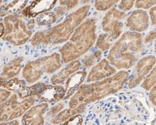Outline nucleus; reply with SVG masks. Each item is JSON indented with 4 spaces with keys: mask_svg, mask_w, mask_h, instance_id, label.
I'll return each instance as SVG.
<instances>
[{
    "mask_svg": "<svg viewBox=\"0 0 156 125\" xmlns=\"http://www.w3.org/2000/svg\"><path fill=\"white\" fill-rule=\"evenodd\" d=\"M128 76V72L123 70L103 81L81 86L70 99L69 108L75 109L80 104L87 105L115 93L122 88Z\"/></svg>",
    "mask_w": 156,
    "mask_h": 125,
    "instance_id": "nucleus-1",
    "label": "nucleus"
},
{
    "mask_svg": "<svg viewBox=\"0 0 156 125\" xmlns=\"http://www.w3.org/2000/svg\"><path fill=\"white\" fill-rule=\"evenodd\" d=\"M143 49L142 35L126 31L115 42L108 54V60L117 69H128L137 61Z\"/></svg>",
    "mask_w": 156,
    "mask_h": 125,
    "instance_id": "nucleus-2",
    "label": "nucleus"
},
{
    "mask_svg": "<svg viewBox=\"0 0 156 125\" xmlns=\"http://www.w3.org/2000/svg\"><path fill=\"white\" fill-rule=\"evenodd\" d=\"M96 20L91 18L80 24L60 49L62 59L66 63L75 61L89 50L96 41Z\"/></svg>",
    "mask_w": 156,
    "mask_h": 125,
    "instance_id": "nucleus-3",
    "label": "nucleus"
},
{
    "mask_svg": "<svg viewBox=\"0 0 156 125\" xmlns=\"http://www.w3.org/2000/svg\"><path fill=\"white\" fill-rule=\"evenodd\" d=\"M90 9V5L80 7L69 14L60 24L47 30H43L44 44L58 45L67 42L87 17Z\"/></svg>",
    "mask_w": 156,
    "mask_h": 125,
    "instance_id": "nucleus-4",
    "label": "nucleus"
},
{
    "mask_svg": "<svg viewBox=\"0 0 156 125\" xmlns=\"http://www.w3.org/2000/svg\"><path fill=\"white\" fill-rule=\"evenodd\" d=\"M126 17L125 12L117 9H111L104 17L102 21L103 31L109 34L99 35L97 46L102 51H105L111 46L112 42L122 33L123 23L121 20Z\"/></svg>",
    "mask_w": 156,
    "mask_h": 125,
    "instance_id": "nucleus-5",
    "label": "nucleus"
},
{
    "mask_svg": "<svg viewBox=\"0 0 156 125\" xmlns=\"http://www.w3.org/2000/svg\"><path fill=\"white\" fill-rule=\"evenodd\" d=\"M61 67V57L58 53L35 60L27 63L23 70L24 78L29 84H33L41 78L42 75L50 74Z\"/></svg>",
    "mask_w": 156,
    "mask_h": 125,
    "instance_id": "nucleus-6",
    "label": "nucleus"
},
{
    "mask_svg": "<svg viewBox=\"0 0 156 125\" xmlns=\"http://www.w3.org/2000/svg\"><path fill=\"white\" fill-rule=\"evenodd\" d=\"M4 32L2 39L16 46L24 45L31 36L24 22L16 16H9L4 20Z\"/></svg>",
    "mask_w": 156,
    "mask_h": 125,
    "instance_id": "nucleus-7",
    "label": "nucleus"
},
{
    "mask_svg": "<svg viewBox=\"0 0 156 125\" xmlns=\"http://www.w3.org/2000/svg\"><path fill=\"white\" fill-rule=\"evenodd\" d=\"M17 94H14L6 101L0 104V122L12 121L24 115L35 103L34 97L20 101Z\"/></svg>",
    "mask_w": 156,
    "mask_h": 125,
    "instance_id": "nucleus-8",
    "label": "nucleus"
},
{
    "mask_svg": "<svg viewBox=\"0 0 156 125\" xmlns=\"http://www.w3.org/2000/svg\"><path fill=\"white\" fill-rule=\"evenodd\" d=\"M155 63V57L154 56H147L143 57L137 62L135 67V72L128 83L130 88L137 87L146 75L149 73Z\"/></svg>",
    "mask_w": 156,
    "mask_h": 125,
    "instance_id": "nucleus-9",
    "label": "nucleus"
},
{
    "mask_svg": "<svg viewBox=\"0 0 156 125\" xmlns=\"http://www.w3.org/2000/svg\"><path fill=\"white\" fill-rule=\"evenodd\" d=\"M149 26V17L144 10H136L128 17L126 27L133 32H142Z\"/></svg>",
    "mask_w": 156,
    "mask_h": 125,
    "instance_id": "nucleus-10",
    "label": "nucleus"
},
{
    "mask_svg": "<svg viewBox=\"0 0 156 125\" xmlns=\"http://www.w3.org/2000/svg\"><path fill=\"white\" fill-rule=\"evenodd\" d=\"M48 104L42 103L31 107L22 117L23 125H44V114L48 108Z\"/></svg>",
    "mask_w": 156,
    "mask_h": 125,
    "instance_id": "nucleus-11",
    "label": "nucleus"
},
{
    "mask_svg": "<svg viewBox=\"0 0 156 125\" xmlns=\"http://www.w3.org/2000/svg\"><path fill=\"white\" fill-rule=\"evenodd\" d=\"M116 72L115 67L110 66L107 59H104L92 67L87 77V81L93 82L105 78L106 79L107 77L116 73Z\"/></svg>",
    "mask_w": 156,
    "mask_h": 125,
    "instance_id": "nucleus-12",
    "label": "nucleus"
},
{
    "mask_svg": "<svg viewBox=\"0 0 156 125\" xmlns=\"http://www.w3.org/2000/svg\"><path fill=\"white\" fill-rule=\"evenodd\" d=\"M56 0H42L32 2L23 9L22 14L27 17H37L38 15L48 12L56 6Z\"/></svg>",
    "mask_w": 156,
    "mask_h": 125,
    "instance_id": "nucleus-13",
    "label": "nucleus"
},
{
    "mask_svg": "<svg viewBox=\"0 0 156 125\" xmlns=\"http://www.w3.org/2000/svg\"><path fill=\"white\" fill-rule=\"evenodd\" d=\"M65 95V90L60 85H47L41 93L37 96L41 102L55 104L60 100L63 99Z\"/></svg>",
    "mask_w": 156,
    "mask_h": 125,
    "instance_id": "nucleus-14",
    "label": "nucleus"
},
{
    "mask_svg": "<svg viewBox=\"0 0 156 125\" xmlns=\"http://www.w3.org/2000/svg\"><path fill=\"white\" fill-rule=\"evenodd\" d=\"M81 63L78 60H75L69 62L67 66L61 70L57 74L53 75L51 78V82L53 85H58L63 84L67 79L71 76V74L75 73L80 68Z\"/></svg>",
    "mask_w": 156,
    "mask_h": 125,
    "instance_id": "nucleus-15",
    "label": "nucleus"
},
{
    "mask_svg": "<svg viewBox=\"0 0 156 125\" xmlns=\"http://www.w3.org/2000/svg\"><path fill=\"white\" fill-rule=\"evenodd\" d=\"M86 77V72L79 71L71 75L67 79L65 84V95L63 99L69 98L70 97L75 93L80 85L83 83L85 77Z\"/></svg>",
    "mask_w": 156,
    "mask_h": 125,
    "instance_id": "nucleus-16",
    "label": "nucleus"
},
{
    "mask_svg": "<svg viewBox=\"0 0 156 125\" xmlns=\"http://www.w3.org/2000/svg\"><path fill=\"white\" fill-rule=\"evenodd\" d=\"M86 106L87 105L85 104H80L75 109H68L61 111L54 117H52L51 122L54 124H58L61 123L62 122L66 121L70 117L83 112L85 108H86Z\"/></svg>",
    "mask_w": 156,
    "mask_h": 125,
    "instance_id": "nucleus-17",
    "label": "nucleus"
},
{
    "mask_svg": "<svg viewBox=\"0 0 156 125\" xmlns=\"http://www.w3.org/2000/svg\"><path fill=\"white\" fill-rule=\"evenodd\" d=\"M24 61L23 57H19L9 62L6 66L4 67L2 72V77L5 79H11L15 78L18 74L22 67V62Z\"/></svg>",
    "mask_w": 156,
    "mask_h": 125,
    "instance_id": "nucleus-18",
    "label": "nucleus"
},
{
    "mask_svg": "<svg viewBox=\"0 0 156 125\" xmlns=\"http://www.w3.org/2000/svg\"><path fill=\"white\" fill-rule=\"evenodd\" d=\"M0 87H3L10 92H16L17 95L23 91L27 87V82L17 78L5 79L0 77Z\"/></svg>",
    "mask_w": 156,
    "mask_h": 125,
    "instance_id": "nucleus-19",
    "label": "nucleus"
},
{
    "mask_svg": "<svg viewBox=\"0 0 156 125\" xmlns=\"http://www.w3.org/2000/svg\"><path fill=\"white\" fill-rule=\"evenodd\" d=\"M27 1H13L0 7V17L13 16L14 13L25 8Z\"/></svg>",
    "mask_w": 156,
    "mask_h": 125,
    "instance_id": "nucleus-20",
    "label": "nucleus"
},
{
    "mask_svg": "<svg viewBox=\"0 0 156 125\" xmlns=\"http://www.w3.org/2000/svg\"><path fill=\"white\" fill-rule=\"evenodd\" d=\"M46 87L47 85L44 83H38L31 86H27L23 91L17 94V96L21 99L34 96H37L46 88Z\"/></svg>",
    "mask_w": 156,
    "mask_h": 125,
    "instance_id": "nucleus-21",
    "label": "nucleus"
},
{
    "mask_svg": "<svg viewBox=\"0 0 156 125\" xmlns=\"http://www.w3.org/2000/svg\"><path fill=\"white\" fill-rule=\"evenodd\" d=\"M56 16L54 12H45L36 17V21L39 26H49L56 21Z\"/></svg>",
    "mask_w": 156,
    "mask_h": 125,
    "instance_id": "nucleus-22",
    "label": "nucleus"
},
{
    "mask_svg": "<svg viewBox=\"0 0 156 125\" xmlns=\"http://www.w3.org/2000/svg\"><path fill=\"white\" fill-rule=\"evenodd\" d=\"M102 53L100 51H96L93 54L87 55L85 56V58L82 60L83 64L86 67H90L96 63L97 61L101 59Z\"/></svg>",
    "mask_w": 156,
    "mask_h": 125,
    "instance_id": "nucleus-23",
    "label": "nucleus"
},
{
    "mask_svg": "<svg viewBox=\"0 0 156 125\" xmlns=\"http://www.w3.org/2000/svg\"><path fill=\"white\" fill-rule=\"evenodd\" d=\"M155 67H153L151 70V72H150L149 74H148L147 78L143 82L142 85V88L147 91H149L152 88L155 86Z\"/></svg>",
    "mask_w": 156,
    "mask_h": 125,
    "instance_id": "nucleus-24",
    "label": "nucleus"
},
{
    "mask_svg": "<svg viewBox=\"0 0 156 125\" xmlns=\"http://www.w3.org/2000/svg\"><path fill=\"white\" fill-rule=\"evenodd\" d=\"M117 2V0H115V1H96L94 6L95 9L98 11H105V10L111 8V6Z\"/></svg>",
    "mask_w": 156,
    "mask_h": 125,
    "instance_id": "nucleus-25",
    "label": "nucleus"
},
{
    "mask_svg": "<svg viewBox=\"0 0 156 125\" xmlns=\"http://www.w3.org/2000/svg\"><path fill=\"white\" fill-rule=\"evenodd\" d=\"M83 116L81 114H78L76 116L70 117L62 125H82Z\"/></svg>",
    "mask_w": 156,
    "mask_h": 125,
    "instance_id": "nucleus-26",
    "label": "nucleus"
},
{
    "mask_svg": "<svg viewBox=\"0 0 156 125\" xmlns=\"http://www.w3.org/2000/svg\"><path fill=\"white\" fill-rule=\"evenodd\" d=\"M155 1H136L135 2V7L137 9H148L150 7L154 6Z\"/></svg>",
    "mask_w": 156,
    "mask_h": 125,
    "instance_id": "nucleus-27",
    "label": "nucleus"
},
{
    "mask_svg": "<svg viewBox=\"0 0 156 125\" xmlns=\"http://www.w3.org/2000/svg\"><path fill=\"white\" fill-rule=\"evenodd\" d=\"M60 6L65 9V11L74 8L79 4V1H60Z\"/></svg>",
    "mask_w": 156,
    "mask_h": 125,
    "instance_id": "nucleus-28",
    "label": "nucleus"
},
{
    "mask_svg": "<svg viewBox=\"0 0 156 125\" xmlns=\"http://www.w3.org/2000/svg\"><path fill=\"white\" fill-rule=\"evenodd\" d=\"M63 109H64V105L62 104L59 103L56 104V106H53L51 109V110L49 111L48 113H47V117H49V116L54 117L56 114H58L59 112L61 111Z\"/></svg>",
    "mask_w": 156,
    "mask_h": 125,
    "instance_id": "nucleus-29",
    "label": "nucleus"
},
{
    "mask_svg": "<svg viewBox=\"0 0 156 125\" xmlns=\"http://www.w3.org/2000/svg\"><path fill=\"white\" fill-rule=\"evenodd\" d=\"M134 1H122L118 5V8L121 11H129L134 5Z\"/></svg>",
    "mask_w": 156,
    "mask_h": 125,
    "instance_id": "nucleus-30",
    "label": "nucleus"
},
{
    "mask_svg": "<svg viewBox=\"0 0 156 125\" xmlns=\"http://www.w3.org/2000/svg\"><path fill=\"white\" fill-rule=\"evenodd\" d=\"M11 92L10 91H7L6 89L0 88V104L6 101L11 96Z\"/></svg>",
    "mask_w": 156,
    "mask_h": 125,
    "instance_id": "nucleus-31",
    "label": "nucleus"
},
{
    "mask_svg": "<svg viewBox=\"0 0 156 125\" xmlns=\"http://www.w3.org/2000/svg\"><path fill=\"white\" fill-rule=\"evenodd\" d=\"M155 38V30H152L150 32L147 34V36L145 37L144 42L145 43H148V42H152L153 40Z\"/></svg>",
    "mask_w": 156,
    "mask_h": 125,
    "instance_id": "nucleus-32",
    "label": "nucleus"
},
{
    "mask_svg": "<svg viewBox=\"0 0 156 125\" xmlns=\"http://www.w3.org/2000/svg\"><path fill=\"white\" fill-rule=\"evenodd\" d=\"M150 17H151V24L153 26H155L156 20H155V7H153L150 9L149 11Z\"/></svg>",
    "mask_w": 156,
    "mask_h": 125,
    "instance_id": "nucleus-33",
    "label": "nucleus"
},
{
    "mask_svg": "<svg viewBox=\"0 0 156 125\" xmlns=\"http://www.w3.org/2000/svg\"><path fill=\"white\" fill-rule=\"evenodd\" d=\"M150 100L151 101L152 103L155 105V86L152 88L151 91L150 92Z\"/></svg>",
    "mask_w": 156,
    "mask_h": 125,
    "instance_id": "nucleus-34",
    "label": "nucleus"
},
{
    "mask_svg": "<svg viewBox=\"0 0 156 125\" xmlns=\"http://www.w3.org/2000/svg\"><path fill=\"white\" fill-rule=\"evenodd\" d=\"M0 125H20L19 122L17 120H12L9 122H2Z\"/></svg>",
    "mask_w": 156,
    "mask_h": 125,
    "instance_id": "nucleus-35",
    "label": "nucleus"
},
{
    "mask_svg": "<svg viewBox=\"0 0 156 125\" xmlns=\"http://www.w3.org/2000/svg\"><path fill=\"white\" fill-rule=\"evenodd\" d=\"M4 32V24L0 22V38H2V36H3Z\"/></svg>",
    "mask_w": 156,
    "mask_h": 125,
    "instance_id": "nucleus-36",
    "label": "nucleus"
},
{
    "mask_svg": "<svg viewBox=\"0 0 156 125\" xmlns=\"http://www.w3.org/2000/svg\"><path fill=\"white\" fill-rule=\"evenodd\" d=\"M2 1H0V4H1V3H2Z\"/></svg>",
    "mask_w": 156,
    "mask_h": 125,
    "instance_id": "nucleus-37",
    "label": "nucleus"
}]
</instances>
